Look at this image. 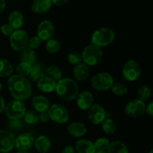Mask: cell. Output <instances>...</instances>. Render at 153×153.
I'll list each match as a JSON object with an SVG mask.
<instances>
[{
  "label": "cell",
  "instance_id": "cell-11",
  "mask_svg": "<svg viewBox=\"0 0 153 153\" xmlns=\"http://www.w3.org/2000/svg\"><path fill=\"white\" fill-rule=\"evenodd\" d=\"M145 108L146 104L144 102L136 99L127 103L125 108V113L130 117L137 118L143 115L145 113Z\"/></svg>",
  "mask_w": 153,
  "mask_h": 153
},
{
  "label": "cell",
  "instance_id": "cell-34",
  "mask_svg": "<svg viewBox=\"0 0 153 153\" xmlns=\"http://www.w3.org/2000/svg\"><path fill=\"white\" fill-rule=\"evenodd\" d=\"M23 117L25 122L29 125H34V124L37 123L39 120L38 114L34 110L26 111Z\"/></svg>",
  "mask_w": 153,
  "mask_h": 153
},
{
  "label": "cell",
  "instance_id": "cell-13",
  "mask_svg": "<svg viewBox=\"0 0 153 153\" xmlns=\"http://www.w3.org/2000/svg\"><path fill=\"white\" fill-rule=\"evenodd\" d=\"M55 34V27L50 20H43L39 24L37 30V36L43 41H47L52 38Z\"/></svg>",
  "mask_w": 153,
  "mask_h": 153
},
{
  "label": "cell",
  "instance_id": "cell-45",
  "mask_svg": "<svg viewBox=\"0 0 153 153\" xmlns=\"http://www.w3.org/2000/svg\"><path fill=\"white\" fill-rule=\"evenodd\" d=\"M5 1L4 0H0V13H2L5 9Z\"/></svg>",
  "mask_w": 153,
  "mask_h": 153
},
{
  "label": "cell",
  "instance_id": "cell-14",
  "mask_svg": "<svg viewBox=\"0 0 153 153\" xmlns=\"http://www.w3.org/2000/svg\"><path fill=\"white\" fill-rule=\"evenodd\" d=\"M34 137L30 133H22L15 139V146L18 151H28L34 146Z\"/></svg>",
  "mask_w": 153,
  "mask_h": 153
},
{
  "label": "cell",
  "instance_id": "cell-23",
  "mask_svg": "<svg viewBox=\"0 0 153 153\" xmlns=\"http://www.w3.org/2000/svg\"><path fill=\"white\" fill-rule=\"evenodd\" d=\"M76 149L78 153H95L96 148L92 141L87 139H80L76 143Z\"/></svg>",
  "mask_w": 153,
  "mask_h": 153
},
{
  "label": "cell",
  "instance_id": "cell-22",
  "mask_svg": "<svg viewBox=\"0 0 153 153\" xmlns=\"http://www.w3.org/2000/svg\"><path fill=\"white\" fill-rule=\"evenodd\" d=\"M34 145L36 150L38 152L46 153L50 149L51 142L49 137L46 135H40L34 139Z\"/></svg>",
  "mask_w": 153,
  "mask_h": 153
},
{
  "label": "cell",
  "instance_id": "cell-46",
  "mask_svg": "<svg viewBox=\"0 0 153 153\" xmlns=\"http://www.w3.org/2000/svg\"><path fill=\"white\" fill-rule=\"evenodd\" d=\"M95 153H108L106 150H97Z\"/></svg>",
  "mask_w": 153,
  "mask_h": 153
},
{
  "label": "cell",
  "instance_id": "cell-3",
  "mask_svg": "<svg viewBox=\"0 0 153 153\" xmlns=\"http://www.w3.org/2000/svg\"><path fill=\"white\" fill-rule=\"evenodd\" d=\"M115 33L111 28L102 27L96 30L91 36V44L99 47H105L113 43Z\"/></svg>",
  "mask_w": 153,
  "mask_h": 153
},
{
  "label": "cell",
  "instance_id": "cell-40",
  "mask_svg": "<svg viewBox=\"0 0 153 153\" xmlns=\"http://www.w3.org/2000/svg\"><path fill=\"white\" fill-rule=\"evenodd\" d=\"M39 120H40L42 123L49 122V121L50 120V117H49L48 111H44L40 113V115H39Z\"/></svg>",
  "mask_w": 153,
  "mask_h": 153
},
{
  "label": "cell",
  "instance_id": "cell-37",
  "mask_svg": "<svg viewBox=\"0 0 153 153\" xmlns=\"http://www.w3.org/2000/svg\"><path fill=\"white\" fill-rule=\"evenodd\" d=\"M7 126L11 131H19L22 128V123L20 120H10Z\"/></svg>",
  "mask_w": 153,
  "mask_h": 153
},
{
  "label": "cell",
  "instance_id": "cell-21",
  "mask_svg": "<svg viewBox=\"0 0 153 153\" xmlns=\"http://www.w3.org/2000/svg\"><path fill=\"white\" fill-rule=\"evenodd\" d=\"M13 30L20 29L24 24V16L19 10H13L8 16V23Z\"/></svg>",
  "mask_w": 153,
  "mask_h": 153
},
{
  "label": "cell",
  "instance_id": "cell-32",
  "mask_svg": "<svg viewBox=\"0 0 153 153\" xmlns=\"http://www.w3.org/2000/svg\"><path fill=\"white\" fill-rule=\"evenodd\" d=\"M151 96V88L147 85H142L140 87L137 93V100L142 102H146Z\"/></svg>",
  "mask_w": 153,
  "mask_h": 153
},
{
  "label": "cell",
  "instance_id": "cell-7",
  "mask_svg": "<svg viewBox=\"0 0 153 153\" xmlns=\"http://www.w3.org/2000/svg\"><path fill=\"white\" fill-rule=\"evenodd\" d=\"M4 111L9 120H19L25 114L26 108L22 101L13 100L5 105Z\"/></svg>",
  "mask_w": 153,
  "mask_h": 153
},
{
  "label": "cell",
  "instance_id": "cell-30",
  "mask_svg": "<svg viewBox=\"0 0 153 153\" xmlns=\"http://www.w3.org/2000/svg\"><path fill=\"white\" fill-rule=\"evenodd\" d=\"M31 70H32V65L25 62H19L16 67V73H18L17 75L23 77L29 76Z\"/></svg>",
  "mask_w": 153,
  "mask_h": 153
},
{
  "label": "cell",
  "instance_id": "cell-24",
  "mask_svg": "<svg viewBox=\"0 0 153 153\" xmlns=\"http://www.w3.org/2000/svg\"><path fill=\"white\" fill-rule=\"evenodd\" d=\"M90 76V67L84 63L75 66L73 69V76L78 81H85Z\"/></svg>",
  "mask_w": 153,
  "mask_h": 153
},
{
  "label": "cell",
  "instance_id": "cell-5",
  "mask_svg": "<svg viewBox=\"0 0 153 153\" xmlns=\"http://www.w3.org/2000/svg\"><path fill=\"white\" fill-rule=\"evenodd\" d=\"M114 79L111 75L106 72H101L92 77L91 85L94 90L99 91H105L111 89L113 85Z\"/></svg>",
  "mask_w": 153,
  "mask_h": 153
},
{
  "label": "cell",
  "instance_id": "cell-31",
  "mask_svg": "<svg viewBox=\"0 0 153 153\" xmlns=\"http://www.w3.org/2000/svg\"><path fill=\"white\" fill-rule=\"evenodd\" d=\"M61 42L57 39H50V40H47L46 43V52L51 54H55L59 52L61 49Z\"/></svg>",
  "mask_w": 153,
  "mask_h": 153
},
{
  "label": "cell",
  "instance_id": "cell-15",
  "mask_svg": "<svg viewBox=\"0 0 153 153\" xmlns=\"http://www.w3.org/2000/svg\"><path fill=\"white\" fill-rule=\"evenodd\" d=\"M77 105L82 111L88 110L93 105L94 98L90 91H85L79 94L77 97Z\"/></svg>",
  "mask_w": 153,
  "mask_h": 153
},
{
  "label": "cell",
  "instance_id": "cell-17",
  "mask_svg": "<svg viewBox=\"0 0 153 153\" xmlns=\"http://www.w3.org/2000/svg\"><path fill=\"white\" fill-rule=\"evenodd\" d=\"M55 81L46 76L37 82V88L42 93H51L55 91L56 88Z\"/></svg>",
  "mask_w": 153,
  "mask_h": 153
},
{
  "label": "cell",
  "instance_id": "cell-29",
  "mask_svg": "<svg viewBox=\"0 0 153 153\" xmlns=\"http://www.w3.org/2000/svg\"><path fill=\"white\" fill-rule=\"evenodd\" d=\"M46 76L57 82L60 79H62V72L59 67L55 65V64H52L47 68Z\"/></svg>",
  "mask_w": 153,
  "mask_h": 153
},
{
  "label": "cell",
  "instance_id": "cell-16",
  "mask_svg": "<svg viewBox=\"0 0 153 153\" xmlns=\"http://www.w3.org/2000/svg\"><path fill=\"white\" fill-rule=\"evenodd\" d=\"M31 105L35 111L39 113L47 111L50 107V102L49 100L46 97L41 95L34 96L31 100Z\"/></svg>",
  "mask_w": 153,
  "mask_h": 153
},
{
  "label": "cell",
  "instance_id": "cell-18",
  "mask_svg": "<svg viewBox=\"0 0 153 153\" xmlns=\"http://www.w3.org/2000/svg\"><path fill=\"white\" fill-rule=\"evenodd\" d=\"M67 131L72 137L79 138L87 133V128L82 123L73 122L67 126Z\"/></svg>",
  "mask_w": 153,
  "mask_h": 153
},
{
  "label": "cell",
  "instance_id": "cell-1",
  "mask_svg": "<svg viewBox=\"0 0 153 153\" xmlns=\"http://www.w3.org/2000/svg\"><path fill=\"white\" fill-rule=\"evenodd\" d=\"M7 88L11 97L19 101L28 100L32 93L31 85L28 79L19 75L10 76L7 81Z\"/></svg>",
  "mask_w": 153,
  "mask_h": 153
},
{
  "label": "cell",
  "instance_id": "cell-6",
  "mask_svg": "<svg viewBox=\"0 0 153 153\" xmlns=\"http://www.w3.org/2000/svg\"><path fill=\"white\" fill-rule=\"evenodd\" d=\"M29 37L22 29L14 30L10 36V44L12 49L16 52H21L28 47Z\"/></svg>",
  "mask_w": 153,
  "mask_h": 153
},
{
  "label": "cell",
  "instance_id": "cell-41",
  "mask_svg": "<svg viewBox=\"0 0 153 153\" xmlns=\"http://www.w3.org/2000/svg\"><path fill=\"white\" fill-rule=\"evenodd\" d=\"M145 113L147 114L149 117H153V102L150 101L146 105L145 108Z\"/></svg>",
  "mask_w": 153,
  "mask_h": 153
},
{
  "label": "cell",
  "instance_id": "cell-25",
  "mask_svg": "<svg viewBox=\"0 0 153 153\" xmlns=\"http://www.w3.org/2000/svg\"><path fill=\"white\" fill-rule=\"evenodd\" d=\"M19 58L20 62H25L33 65L36 61V53L34 50L27 47L24 50L21 51Z\"/></svg>",
  "mask_w": 153,
  "mask_h": 153
},
{
  "label": "cell",
  "instance_id": "cell-26",
  "mask_svg": "<svg viewBox=\"0 0 153 153\" xmlns=\"http://www.w3.org/2000/svg\"><path fill=\"white\" fill-rule=\"evenodd\" d=\"M106 151L108 153H128V149L125 143L119 140L110 143Z\"/></svg>",
  "mask_w": 153,
  "mask_h": 153
},
{
  "label": "cell",
  "instance_id": "cell-9",
  "mask_svg": "<svg viewBox=\"0 0 153 153\" xmlns=\"http://www.w3.org/2000/svg\"><path fill=\"white\" fill-rule=\"evenodd\" d=\"M141 70L138 63L134 60H129L123 67V76L128 82H134L140 77Z\"/></svg>",
  "mask_w": 153,
  "mask_h": 153
},
{
  "label": "cell",
  "instance_id": "cell-36",
  "mask_svg": "<svg viewBox=\"0 0 153 153\" xmlns=\"http://www.w3.org/2000/svg\"><path fill=\"white\" fill-rule=\"evenodd\" d=\"M96 150H107L110 141L106 137H100L94 143Z\"/></svg>",
  "mask_w": 153,
  "mask_h": 153
},
{
  "label": "cell",
  "instance_id": "cell-49",
  "mask_svg": "<svg viewBox=\"0 0 153 153\" xmlns=\"http://www.w3.org/2000/svg\"><path fill=\"white\" fill-rule=\"evenodd\" d=\"M149 153H153V151H152V150H151L150 152H149Z\"/></svg>",
  "mask_w": 153,
  "mask_h": 153
},
{
  "label": "cell",
  "instance_id": "cell-28",
  "mask_svg": "<svg viewBox=\"0 0 153 153\" xmlns=\"http://www.w3.org/2000/svg\"><path fill=\"white\" fill-rule=\"evenodd\" d=\"M102 131L107 134H113L116 131L117 126L114 121L111 117H106L102 122Z\"/></svg>",
  "mask_w": 153,
  "mask_h": 153
},
{
  "label": "cell",
  "instance_id": "cell-19",
  "mask_svg": "<svg viewBox=\"0 0 153 153\" xmlns=\"http://www.w3.org/2000/svg\"><path fill=\"white\" fill-rule=\"evenodd\" d=\"M46 73H47V67L44 64L41 62L34 63L32 65V70L29 78L33 82H37L39 79L46 76Z\"/></svg>",
  "mask_w": 153,
  "mask_h": 153
},
{
  "label": "cell",
  "instance_id": "cell-27",
  "mask_svg": "<svg viewBox=\"0 0 153 153\" xmlns=\"http://www.w3.org/2000/svg\"><path fill=\"white\" fill-rule=\"evenodd\" d=\"M13 72L11 63L6 59H0V78L8 77Z\"/></svg>",
  "mask_w": 153,
  "mask_h": 153
},
{
  "label": "cell",
  "instance_id": "cell-4",
  "mask_svg": "<svg viewBox=\"0 0 153 153\" xmlns=\"http://www.w3.org/2000/svg\"><path fill=\"white\" fill-rule=\"evenodd\" d=\"M82 56L84 64L88 67H92L101 62L103 58V52L101 48L91 43L84 49Z\"/></svg>",
  "mask_w": 153,
  "mask_h": 153
},
{
  "label": "cell",
  "instance_id": "cell-38",
  "mask_svg": "<svg viewBox=\"0 0 153 153\" xmlns=\"http://www.w3.org/2000/svg\"><path fill=\"white\" fill-rule=\"evenodd\" d=\"M41 43L42 40H40L37 35L33 36V37H31V38H29V40H28V46L30 49L34 50V49H37V48L41 45Z\"/></svg>",
  "mask_w": 153,
  "mask_h": 153
},
{
  "label": "cell",
  "instance_id": "cell-44",
  "mask_svg": "<svg viewBox=\"0 0 153 153\" xmlns=\"http://www.w3.org/2000/svg\"><path fill=\"white\" fill-rule=\"evenodd\" d=\"M4 108H5V102H4V100L3 99L2 97L0 96V114L4 111Z\"/></svg>",
  "mask_w": 153,
  "mask_h": 153
},
{
  "label": "cell",
  "instance_id": "cell-35",
  "mask_svg": "<svg viewBox=\"0 0 153 153\" xmlns=\"http://www.w3.org/2000/svg\"><path fill=\"white\" fill-rule=\"evenodd\" d=\"M67 60L69 64L71 65L76 66L82 63V53L79 52H72L69 53L67 56Z\"/></svg>",
  "mask_w": 153,
  "mask_h": 153
},
{
  "label": "cell",
  "instance_id": "cell-20",
  "mask_svg": "<svg viewBox=\"0 0 153 153\" xmlns=\"http://www.w3.org/2000/svg\"><path fill=\"white\" fill-rule=\"evenodd\" d=\"M51 0H34L31 4L32 12L37 14H43L50 10L52 7Z\"/></svg>",
  "mask_w": 153,
  "mask_h": 153
},
{
  "label": "cell",
  "instance_id": "cell-2",
  "mask_svg": "<svg viewBox=\"0 0 153 153\" xmlns=\"http://www.w3.org/2000/svg\"><path fill=\"white\" fill-rule=\"evenodd\" d=\"M55 91L57 95L66 102H71L76 100L79 94L77 83L69 78H62L58 81Z\"/></svg>",
  "mask_w": 153,
  "mask_h": 153
},
{
  "label": "cell",
  "instance_id": "cell-42",
  "mask_svg": "<svg viewBox=\"0 0 153 153\" xmlns=\"http://www.w3.org/2000/svg\"><path fill=\"white\" fill-rule=\"evenodd\" d=\"M69 0H51L52 4H55L56 6H63L67 4Z\"/></svg>",
  "mask_w": 153,
  "mask_h": 153
},
{
  "label": "cell",
  "instance_id": "cell-10",
  "mask_svg": "<svg viewBox=\"0 0 153 153\" xmlns=\"http://www.w3.org/2000/svg\"><path fill=\"white\" fill-rule=\"evenodd\" d=\"M14 134L8 130H0V152L1 153H8L14 148L15 146Z\"/></svg>",
  "mask_w": 153,
  "mask_h": 153
},
{
  "label": "cell",
  "instance_id": "cell-39",
  "mask_svg": "<svg viewBox=\"0 0 153 153\" xmlns=\"http://www.w3.org/2000/svg\"><path fill=\"white\" fill-rule=\"evenodd\" d=\"M0 30H1V32L2 33V34H4V36H7V37H10L12 33L13 32V31H14L9 24H3V25H1Z\"/></svg>",
  "mask_w": 153,
  "mask_h": 153
},
{
  "label": "cell",
  "instance_id": "cell-48",
  "mask_svg": "<svg viewBox=\"0 0 153 153\" xmlns=\"http://www.w3.org/2000/svg\"><path fill=\"white\" fill-rule=\"evenodd\" d=\"M2 88H3V86H2V85H1V84L0 83V93H1V91H2Z\"/></svg>",
  "mask_w": 153,
  "mask_h": 153
},
{
  "label": "cell",
  "instance_id": "cell-43",
  "mask_svg": "<svg viewBox=\"0 0 153 153\" xmlns=\"http://www.w3.org/2000/svg\"><path fill=\"white\" fill-rule=\"evenodd\" d=\"M62 153H75V149L73 146H66L63 149Z\"/></svg>",
  "mask_w": 153,
  "mask_h": 153
},
{
  "label": "cell",
  "instance_id": "cell-8",
  "mask_svg": "<svg viewBox=\"0 0 153 153\" xmlns=\"http://www.w3.org/2000/svg\"><path fill=\"white\" fill-rule=\"evenodd\" d=\"M50 120L57 123H66L69 120L70 114L67 108L61 104H54L50 105L49 110Z\"/></svg>",
  "mask_w": 153,
  "mask_h": 153
},
{
  "label": "cell",
  "instance_id": "cell-47",
  "mask_svg": "<svg viewBox=\"0 0 153 153\" xmlns=\"http://www.w3.org/2000/svg\"><path fill=\"white\" fill-rule=\"evenodd\" d=\"M16 153H30V152H28V151H18Z\"/></svg>",
  "mask_w": 153,
  "mask_h": 153
},
{
  "label": "cell",
  "instance_id": "cell-12",
  "mask_svg": "<svg viewBox=\"0 0 153 153\" xmlns=\"http://www.w3.org/2000/svg\"><path fill=\"white\" fill-rule=\"evenodd\" d=\"M107 114L108 112L105 111L102 106L97 103H94L93 105L88 109V119L94 125L102 123V122L107 117Z\"/></svg>",
  "mask_w": 153,
  "mask_h": 153
},
{
  "label": "cell",
  "instance_id": "cell-33",
  "mask_svg": "<svg viewBox=\"0 0 153 153\" xmlns=\"http://www.w3.org/2000/svg\"><path fill=\"white\" fill-rule=\"evenodd\" d=\"M111 91L114 95L117 96V97H123L128 93V88L123 83L116 82L112 85Z\"/></svg>",
  "mask_w": 153,
  "mask_h": 153
}]
</instances>
